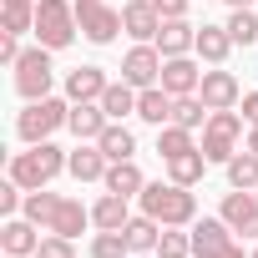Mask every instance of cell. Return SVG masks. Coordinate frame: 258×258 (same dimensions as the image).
<instances>
[{
  "label": "cell",
  "instance_id": "obj_1",
  "mask_svg": "<svg viewBox=\"0 0 258 258\" xmlns=\"http://www.w3.org/2000/svg\"><path fill=\"white\" fill-rule=\"evenodd\" d=\"M137 198H142V213L157 218L162 228H187V223L198 218V198H192L182 182H147Z\"/></svg>",
  "mask_w": 258,
  "mask_h": 258
},
{
  "label": "cell",
  "instance_id": "obj_2",
  "mask_svg": "<svg viewBox=\"0 0 258 258\" xmlns=\"http://www.w3.org/2000/svg\"><path fill=\"white\" fill-rule=\"evenodd\" d=\"M66 162H71V157H66L61 147H51V142H31V152H16V162H11V182H21L26 192H36V187H46Z\"/></svg>",
  "mask_w": 258,
  "mask_h": 258
},
{
  "label": "cell",
  "instance_id": "obj_3",
  "mask_svg": "<svg viewBox=\"0 0 258 258\" xmlns=\"http://www.w3.org/2000/svg\"><path fill=\"white\" fill-rule=\"evenodd\" d=\"M76 6H66V0H36V41L51 46V51H66L76 41Z\"/></svg>",
  "mask_w": 258,
  "mask_h": 258
},
{
  "label": "cell",
  "instance_id": "obj_4",
  "mask_svg": "<svg viewBox=\"0 0 258 258\" xmlns=\"http://www.w3.org/2000/svg\"><path fill=\"white\" fill-rule=\"evenodd\" d=\"M51 81H56V71H51V46L21 51V61H16V91H21L26 101H41V96H51Z\"/></svg>",
  "mask_w": 258,
  "mask_h": 258
},
{
  "label": "cell",
  "instance_id": "obj_5",
  "mask_svg": "<svg viewBox=\"0 0 258 258\" xmlns=\"http://www.w3.org/2000/svg\"><path fill=\"white\" fill-rule=\"evenodd\" d=\"M238 132H243V116H238V111H213V116H208V126H203V157L228 167V162L238 157V147H233V142H238Z\"/></svg>",
  "mask_w": 258,
  "mask_h": 258
},
{
  "label": "cell",
  "instance_id": "obj_6",
  "mask_svg": "<svg viewBox=\"0 0 258 258\" xmlns=\"http://www.w3.org/2000/svg\"><path fill=\"white\" fill-rule=\"evenodd\" d=\"M66 116H71V106L66 101H56V96H41V101H31L26 111H21V121H16V132L26 137V142H46L56 126H66Z\"/></svg>",
  "mask_w": 258,
  "mask_h": 258
},
{
  "label": "cell",
  "instance_id": "obj_7",
  "mask_svg": "<svg viewBox=\"0 0 258 258\" xmlns=\"http://www.w3.org/2000/svg\"><path fill=\"white\" fill-rule=\"evenodd\" d=\"M76 26H81L86 41L106 46V41H116V31H121V11H111L106 0H76Z\"/></svg>",
  "mask_w": 258,
  "mask_h": 258
},
{
  "label": "cell",
  "instance_id": "obj_8",
  "mask_svg": "<svg viewBox=\"0 0 258 258\" xmlns=\"http://www.w3.org/2000/svg\"><path fill=\"white\" fill-rule=\"evenodd\" d=\"M192 253H198V258H243V248L233 243V228H228L223 218L192 223Z\"/></svg>",
  "mask_w": 258,
  "mask_h": 258
},
{
  "label": "cell",
  "instance_id": "obj_9",
  "mask_svg": "<svg viewBox=\"0 0 258 258\" xmlns=\"http://www.w3.org/2000/svg\"><path fill=\"white\" fill-rule=\"evenodd\" d=\"M121 81H132L137 91H147V86H157L162 81V51L157 46H132L126 51V61H121Z\"/></svg>",
  "mask_w": 258,
  "mask_h": 258
},
{
  "label": "cell",
  "instance_id": "obj_10",
  "mask_svg": "<svg viewBox=\"0 0 258 258\" xmlns=\"http://www.w3.org/2000/svg\"><path fill=\"white\" fill-rule=\"evenodd\" d=\"M198 96L208 101V111H233V106L243 101V91H238V76H233V71H203Z\"/></svg>",
  "mask_w": 258,
  "mask_h": 258
},
{
  "label": "cell",
  "instance_id": "obj_11",
  "mask_svg": "<svg viewBox=\"0 0 258 258\" xmlns=\"http://www.w3.org/2000/svg\"><path fill=\"white\" fill-rule=\"evenodd\" d=\"M223 223H228L233 233H243V238H258V192L233 187V192L223 198Z\"/></svg>",
  "mask_w": 258,
  "mask_h": 258
},
{
  "label": "cell",
  "instance_id": "obj_12",
  "mask_svg": "<svg viewBox=\"0 0 258 258\" xmlns=\"http://www.w3.org/2000/svg\"><path fill=\"white\" fill-rule=\"evenodd\" d=\"M66 126L76 132V142H96L106 126H111V116H106V106H101V101H71Z\"/></svg>",
  "mask_w": 258,
  "mask_h": 258
},
{
  "label": "cell",
  "instance_id": "obj_13",
  "mask_svg": "<svg viewBox=\"0 0 258 258\" xmlns=\"http://www.w3.org/2000/svg\"><path fill=\"white\" fill-rule=\"evenodd\" d=\"M198 81H203V71L187 61V56H167L162 61V91H172V96H198Z\"/></svg>",
  "mask_w": 258,
  "mask_h": 258
},
{
  "label": "cell",
  "instance_id": "obj_14",
  "mask_svg": "<svg viewBox=\"0 0 258 258\" xmlns=\"http://www.w3.org/2000/svg\"><path fill=\"white\" fill-rule=\"evenodd\" d=\"M0 248H6L11 258H36V248H41L36 223H31V218H11L6 228H0Z\"/></svg>",
  "mask_w": 258,
  "mask_h": 258
},
{
  "label": "cell",
  "instance_id": "obj_15",
  "mask_svg": "<svg viewBox=\"0 0 258 258\" xmlns=\"http://www.w3.org/2000/svg\"><path fill=\"white\" fill-rule=\"evenodd\" d=\"M121 31H126V36H137V41H157V31H162L157 6H152V0H132V6L121 11Z\"/></svg>",
  "mask_w": 258,
  "mask_h": 258
},
{
  "label": "cell",
  "instance_id": "obj_16",
  "mask_svg": "<svg viewBox=\"0 0 258 258\" xmlns=\"http://www.w3.org/2000/svg\"><path fill=\"white\" fill-rule=\"evenodd\" d=\"M106 167H111V162H106V152H101L96 142H81V147L71 152V162H66V172H71L76 182H101Z\"/></svg>",
  "mask_w": 258,
  "mask_h": 258
},
{
  "label": "cell",
  "instance_id": "obj_17",
  "mask_svg": "<svg viewBox=\"0 0 258 258\" xmlns=\"http://www.w3.org/2000/svg\"><path fill=\"white\" fill-rule=\"evenodd\" d=\"M192 46H198V26H187V21H162V31H157L162 61H167V56H187Z\"/></svg>",
  "mask_w": 258,
  "mask_h": 258
},
{
  "label": "cell",
  "instance_id": "obj_18",
  "mask_svg": "<svg viewBox=\"0 0 258 258\" xmlns=\"http://www.w3.org/2000/svg\"><path fill=\"white\" fill-rule=\"evenodd\" d=\"M106 86H111V81L101 76V66H76V71L66 76V96H71V101H101Z\"/></svg>",
  "mask_w": 258,
  "mask_h": 258
},
{
  "label": "cell",
  "instance_id": "obj_19",
  "mask_svg": "<svg viewBox=\"0 0 258 258\" xmlns=\"http://www.w3.org/2000/svg\"><path fill=\"white\" fill-rule=\"evenodd\" d=\"M172 91H162V86H147V91H137V116L142 121H152V126H167L172 121Z\"/></svg>",
  "mask_w": 258,
  "mask_h": 258
},
{
  "label": "cell",
  "instance_id": "obj_20",
  "mask_svg": "<svg viewBox=\"0 0 258 258\" xmlns=\"http://www.w3.org/2000/svg\"><path fill=\"white\" fill-rule=\"evenodd\" d=\"M192 51H198L208 66H223V61H228V51H233V36H228V26H203Z\"/></svg>",
  "mask_w": 258,
  "mask_h": 258
},
{
  "label": "cell",
  "instance_id": "obj_21",
  "mask_svg": "<svg viewBox=\"0 0 258 258\" xmlns=\"http://www.w3.org/2000/svg\"><path fill=\"white\" fill-rule=\"evenodd\" d=\"M101 182H106V192H121V198H132V192H142V187H147V177L137 172V162H132V157H126V162H111Z\"/></svg>",
  "mask_w": 258,
  "mask_h": 258
},
{
  "label": "cell",
  "instance_id": "obj_22",
  "mask_svg": "<svg viewBox=\"0 0 258 258\" xmlns=\"http://www.w3.org/2000/svg\"><path fill=\"white\" fill-rule=\"evenodd\" d=\"M101 106H106V116H111V121L137 116V86H132V81H111V86L101 91Z\"/></svg>",
  "mask_w": 258,
  "mask_h": 258
},
{
  "label": "cell",
  "instance_id": "obj_23",
  "mask_svg": "<svg viewBox=\"0 0 258 258\" xmlns=\"http://www.w3.org/2000/svg\"><path fill=\"white\" fill-rule=\"evenodd\" d=\"M91 223V213L76 203V198H61V208H56V218H51V228L46 233H61V238H76L81 228Z\"/></svg>",
  "mask_w": 258,
  "mask_h": 258
},
{
  "label": "cell",
  "instance_id": "obj_24",
  "mask_svg": "<svg viewBox=\"0 0 258 258\" xmlns=\"http://www.w3.org/2000/svg\"><path fill=\"white\" fill-rule=\"evenodd\" d=\"M96 147L106 152V162H126V157H132V152H137V137H132V132H126V126H121V121H111V126H106V132L96 137Z\"/></svg>",
  "mask_w": 258,
  "mask_h": 258
},
{
  "label": "cell",
  "instance_id": "obj_25",
  "mask_svg": "<svg viewBox=\"0 0 258 258\" xmlns=\"http://www.w3.org/2000/svg\"><path fill=\"white\" fill-rule=\"evenodd\" d=\"M121 233H126V243H132V253H157V238H162V223L142 213V218H132V223H126Z\"/></svg>",
  "mask_w": 258,
  "mask_h": 258
},
{
  "label": "cell",
  "instance_id": "obj_26",
  "mask_svg": "<svg viewBox=\"0 0 258 258\" xmlns=\"http://www.w3.org/2000/svg\"><path fill=\"white\" fill-rule=\"evenodd\" d=\"M91 223H96V228H111V233L126 228V223H132V213H126V198H121V192H106V198L91 208Z\"/></svg>",
  "mask_w": 258,
  "mask_h": 258
},
{
  "label": "cell",
  "instance_id": "obj_27",
  "mask_svg": "<svg viewBox=\"0 0 258 258\" xmlns=\"http://www.w3.org/2000/svg\"><path fill=\"white\" fill-rule=\"evenodd\" d=\"M203 167H208L203 147H192V152H182V157H167V177H172V182H182V187H192V182L203 177Z\"/></svg>",
  "mask_w": 258,
  "mask_h": 258
},
{
  "label": "cell",
  "instance_id": "obj_28",
  "mask_svg": "<svg viewBox=\"0 0 258 258\" xmlns=\"http://www.w3.org/2000/svg\"><path fill=\"white\" fill-rule=\"evenodd\" d=\"M56 208H61V198L56 192H46V187H36V192H26V218L46 233L51 228V218H56Z\"/></svg>",
  "mask_w": 258,
  "mask_h": 258
},
{
  "label": "cell",
  "instance_id": "obj_29",
  "mask_svg": "<svg viewBox=\"0 0 258 258\" xmlns=\"http://www.w3.org/2000/svg\"><path fill=\"white\" fill-rule=\"evenodd\" d=\"M192 147H198L192 132H187V126H177V121H167L162 132H157V152H162V162H167V157H182V152H192Z\"/></svg>",
  "mask_w": 258,
  "mask_h": 258
},
{
  "label": "cell",
  "instance_id": "obj_30",
  "mask_svg": "<svg viewBox=\"0 0 258 258\" xmlns=\"http://www.w3.org/2000/svg\"><path fill=\"white\" fill-rule=\"evenodd\" d=\"M228 182L243 187V192H253V187H258V152H238V157L228 162Z\"/></svg>",
  "mask_w": 258,
  "mask_h": 258
},
{
  "label": "cell",
  "instance_id": "obj_31",
  "mask_svg": "<svg viewBox=\"0 0 258 258\" xmlns=\"http://www.w3.org/2000/svg\"><path fill=\"white\" fill-rule=\"evenodd\" d=\"M126 253H132V243H126V233L116 228H101L96 238H91V258H126Z\"/></svg>",
  "mask_w": 258,
  "mask_h": 258
},
{
  "label": "cell",
  "instance_id": "obj_32",
  "mask_svg": "<svg viewBox=\"0 0 258 258\" xmlns=\"http://www.w3.org/2000/svg\"><path fill=\"white\" fill-rule=\"evenodd\" d=\"M203 116H213L203 96H177V101H172V121L187 126V132H192V126H203Z\"/></svg>",
  "mask_w": 258,
  "mask_h": 258
},
{
  "label": "cell",
  "instance_id": "obj_33",
  "mask_svg": "<svg viewBox=\"0 0 258 258\" xmlns=\"http://www.w3.org/2000/svg\"><path fill=\"white\" fill-rule=\"evenodd\" d=\"M6 31L11 36L36 31V0H6Z\"/></svg>",
  "mask_w": 258,
  "mask_h": 258
},
{
  "label": "cell",
  "instance_id": "obj_34",
  "mask_svg": "<svg viewBox=\"0 0 258 258\" xmlns=\"http://www.w3.org/2000/svg\"><path fill=\"white\" fill-rule=\"evenodd\" d=\"M228 36H233V46H253L258 41V16L253 11H233L228 16Z\"/></svg>",
  "mask_w": 258,
  "mask_h": 258
},
{
  "label": "cell",
  "instance_id": "obj_35",
  "mask_svg": "<svg viewBox=\"0 0 258 258\" xmlns=\"http://www.w3.org/2000/svg\"><path fill=\"white\" fill-rule=\"evenodd\" d=\"M187 253H192V233L162 228V238H157V258H187Z\"/></svg>",
  "mask_w": 258,
  "mask_h": 258
},
{
  "label": "cell",
  "instance_id": "obj_36",
  "mask_svg": "<svg viewBox=\"0 0 258 258\" xmlns=\"http://www.w3.org/2000/svg\"><path fill=\"white\" fill-rule=\"evenodd\" d=\"M36 258H76V248H71V238H61V233H51V238H41V248H36Z\"/></svg>",
  "mask_w": 258,
  "mask_h": 258
},
{
  "label": "cell",
  "instance_id": "obj_37",
  "mask_svg": "<svg viewBox=\"0 0 258 258\" xmlns=\"http://www.w3.org/2000/svg\"><path fill=\"white\" fill-rule=\"evenodd\" d=\"M152 6H157L162 21H182V16H187V0H152Z\"/></svg>",
  "mask_w": 258,
  "mask_h": 258
},
{
  "label": "cell",
  "instance_id": "obj_38",
  "mask_svg": "<svg viewBox=\"0 0 258 258\" xmlns=\"http://www.w3.org/2000/svg\"><path fill=\"white\" fill-rule=\"evenodd\" d=\"M0 61H6V66H16V61H21V46H16V36H11V31L0 36Z\"/></svg>",
  "mask_w": 258,
  "mask_h": 258
},
{
  "label": "cell",
  "instance_id": "obj_39",
  "mask_svg": "<svg viewBox=\"0 0 258 258\" xmlns=\"http://www.w3.org/2000/svg\"><path fill=\"white\" fill-rule=\"evenodd\" d=\"M243 121H248V126H258V91H248V96H243Z\"/></svg>",
  "mask_w": 258,
  "mask_h": 258
},
{
  "label": "cell",
  "instance_id": "obj_40",
  "mask_svg": "<svg viewBox=\"0 0 258 258\" xmlns=\"http://www.w3.org/2000/svg\"><path fill=\"white\" fill-rule=\"evenodd\" d=\"M248 152H258V126H253V132H248Z\"/></svg>",
  "mask_w": 258,
  "mask_h": 258
},
{
  "label": "cell",
  "instance_id": "obj_41",
  "mask_svg": "<svg viewBox=\"0 0 258 258\" xmlns=\"http://www.w3.org/2000/svg\"><path fill=\"white\" fill-rule=\"evenodd\" d=\"M228 6H233V11H248V6H253V0H228Z\"/></svg>",
  "mask_w": 258,
  "mask_h": 258
},
{
  "label": "cell",
  "instance_id": "obj_42",
  "mask_svg": "<svg viewBox=\"0 0 258 258\" xmlns=\"http://www.w3.org/2000/svg\"><path fill=\"white\" fill-rule=\"evenodd\" d=\"M253 258H258V253H253Z\"/></svg>",
  "mask_w": 258,
  "mask_h": 258
},
{
  "label": "cell",
  "instance_id": "obj_43",
  "mask_svg": "<svg viewBox=\"0 0 258 258\" xmlns=\"http://www.w3.org/2000/svg\"><path fill=\"white\" fill-rule=\"evenodd\" d=\"M253 192H258V187H253Z\"/></svg>",
  "mask_w": 258,
  "mask_h": 258
}]
</instances>
